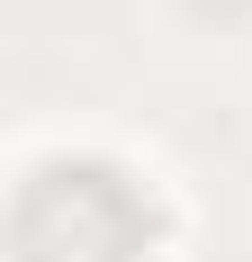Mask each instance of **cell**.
<instances>
[{
  "label": "cell",
  "instance_id": "6da1fadb",
  "mask_svg": "<svg viewBox=\"0 0 252 262\" xmlns=\"http://www.w3.org/2000/svg\"><path fill=\"white\" fill-rule=\"evenodd\" d=\"M162 235V208L135 172L99 154L36 163L9 208V253L18 262H144Z\"/></svg>",
  "mask_w": 252,
  "mask_h": 262
}]
</instances>
